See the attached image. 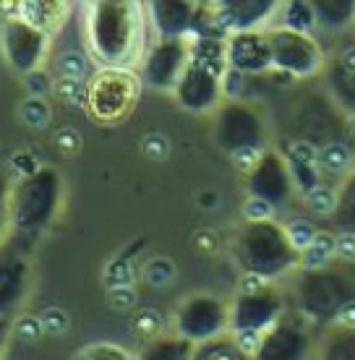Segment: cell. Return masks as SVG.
Listing matches in <instances>:
<instances>
[{
	"instance_id": "cell-1",
	"label": "cell",
	"mask_w": 355,
	"mask_h": 360,
	"mask_svg": "<svg viewBox=\"0 0 355 360\" xmlns=\"http://www.w3.org/2000/svg\"><path fill=\"white\" fill-rule=\"evenodd\" d=\"M86 45L102 68H131L144 58V6L100 0L86 6Z\"/></svg>"
},
{
	"instance_id": "cell-2",
	"label": "cell",
	"mask_w": 355,
	"mask_h": 360,
	"mask_svg": "<svg viewBox=\"0 0 355 360\" xmlns=\"http://www.w3.org/2000/svg\"><path fill=\"white\" fill-rule=\"evenodd\" d=\"M141 97V79L131 68H100L86 82V112L102 126L123 123Z\"/></svg>"
},
{
	"instance_id": "cell-3",
	"label": "cell",
	"mask_w": 355,
	"mask_h": 360,
	"mask_svg": "<svg viewBox=\"0 0 355 360\" xmlns=\"http://www.w3.org/2000/svg\"><path fill=\"white\" fill-rule=\"evenodd\" d=\"M60 204V175L53 167L21 178L11 193V227L18 233H37L53 222Z\"/></svg>"
},
{
	"instance_id": "cell-4",
	"label": "cell",
	"mask_w": 355,
	"mask_h": 360,
	"mask_svg": "<svg viewBox=\"0 0 355 360\" xmlns=\"http://www.w3.org/2000/svg\"><path fill=\"white\" fill-rule=\"evenodd\" d=\"M301 253L295 251L285 235V227L274 222L246 225L238 238V259L246 271L272 279L298 264Z\"/></svg>"
},
{
	"instance_id": "cell-5",
	"label": "cell",
	"mask_w": 355,
	"mask_h": 360,
	"mask_svg": "<svg viewBox=\"0 0 355 360\" xmlns=\"http://www.w3.org/2000/svg\"><path fill=\"white\" fill-rule=\"evenodd\" d=\"M173 329L191 345L217 340L230 332V306L222 297L209 292L183 297L173 316Z\"/></svg>"
},
{
	"instance_id": "cell-6",
	"label": "cell",
	"mask_w": 355,
	"mask_h": 360,
	"mask_svg": "<svg viewBox=\"0 0 355 360\" xmlns=\"http://www.w3.org/2000/svg\"><path fill=\"white\" fill-rule=\"evenodd\" d=\"M269 50H272V68L283 71L292 79H309L321 71L324 53L319 42L311 34L290 32V29H269Z\"/></svg>"
},
{
	"instance_id": "cell-7",
	"label": "cell",
	"mask_w": 355,
	"mask_h": 360,
	"mask_svg": "<svg viewBox=\"0 0 355 360\" xmlns=\"http://www.w3.org/2000/svg\"><path fill=\"white\" fill-rule=\"evenodd\" d=\"M0 50L6 63L24 79L42 68L50 53V34L27 24L24 18H6L0 27Z\"/></svg>"
},
{
	"instance_id": "cell-8",
	"label": "cell",
	"mask_w": 355,
	"mask_h": 360,
	"mask_svg": "<svg viewBox=\"0 0 355 360\" xmlns=\"http://www.w3.org/2000/svg\"><path fill=\"white\" fill-rule=\"evenodd\" d=\"M191 63V39H157L141 63V82L157 91H175L178 82Z\"/></svg>"
},
{
	"instance_id": "cell-9",
	"label": "cell",
	"mask_w": 355,
	"mask_h": 360,
	"mask_svg": "<svg viewBox=\"0 0 355 360\" xmlns=\"http://www.w3.org/2000/svg\"><path fill=\"white\" fill-rule=\"evenodd\" d=\"M228 63H188L183 79L175 86V102L188 112H209L222 99V76Z\"/></svg>"
},
{
	"instance_id": "cell-10",
	"label": "cell",
	"mask_w": 355,
	"mask_h": 360,
	"mask_svg": "<svg viewBox=\"0 0 355 360\" xmlns=\"http://www.w3.org/2000/svg\"><path fill=\"white\" fill-rule=\"evenodd\" d=\"M217 144L222 149H228V154L243 149V146L262 149V144H264L262 117L240 102H228L217 115Z\"/></svg>"
},
{
	"instance_id": "cell-11",
	"label": "cell",
	"mask_w": 355,
	"mask_h": 360,
	"mask_svg": "<svg viewBox=\"0 0 355 360\" xmlns=\"http://www.w3.org/2000/svg\"><path fill=\"white\" fill-rule=\"evenodd\" d=\"M283 314V300L274 292V288L256 292V295H238L230 306V332L240 329H256L269 332Z\"/></svg>"
},
{
	"instance_id": "cell-12",
	"label": "cell",
	"mask_w": 355,
	"mask_h": 360,
	"mask_svg": "<svg viewBox=\"0 0 355 360\" xmlns=\"http://www.w3.org/2000/svg\"><path fill=\"white\" fill-rule=\"evenodd\" d=\"M228 65L240 73H264L272 68L266 32H238L228 37Z\"/></svg>"
},
{
	"instance_id": "cell-13",
	"label": "cell",
	"mask_w": 355,
	"mask_h": 360,
	"mask_svg": "<svg viewBox=\"0 0 355 360\" xmlns=\"http://www.w3.org/2000/svg\"><path fill=\"white\" fill-rule=\"evenodd\" d=\"M248 188H251V196L266 198L277 207L280 201L290 196V188L295 186H292L290 170L283 157L277 152H264L259 167L248 175Z\"/></svg>"
},
{
	"instance_id": "cell-14",
	"label": "cell",
	"mask_w": 355,
	"mask_h": 360,
	"mask_svg": "<svg viewBox=\"0 0 355 360\" xmlns=\"http://www.w3.org/2000/svg\"><path fill=\"white\" fill-rule=\"evenodd\" d=\"M32 288V271L27 259L8 253L0 245V316H13L29 295Z\"/></svg>"
},
{
	"instance_id": "cell-15",
	"label": "cell",
	"mask_w": 355,
	"mask_h": 360,
	"mask_svg": "<svg viewBox=\"0 0 355 360\" xmlns=\"http://www.w3.org/2000/svg\"><path fill=\"white\" fill-rule=\"evenodd\" d=\"M149 16L155 24L160 39H175V37L191 34L193 13H196V3H183V0H160L149 6Z\"/></svg>"
},
{
	"instance_id": "cell-16",
	"label": "cell",
	"mask_w": 355,
	"mask_h": 360,
	"mask_svg": "<svg viewBox=\"0 0 355 360\" xmlns=\"http://www.w3.org/2000/svg\"><path fill=\"white\" fill-rule=\"evenodd\" d=\"M306 334L295 326H285L283 321L266 332L264 347L259 352L256 360H301L306 352Z\"/></svg>"
},
{
	"instance_id": "cell-17",
	"label": "cell",
	"mask_w": 355,
	"mask_h": 360,
	"mask_svg": "<svg viewBox=\"0 0 355 360\" xmlns=\"http://www.w3.org/2000/svg\"><path fill=\"white\" fill-rule=\"evenodd\" d=\"M18 18H24L27 24L53 37L68 18V3H60V0H21Z\"/></svg>"
},
{
	"instance_id": "cell-18",
	"label": "cell",
	"mask_w": 355,
	"mask_h": 360,
	"mask_svg": "<svg viewBox=\"0 0 355 360\" xmlns=\"http://www.w3.org/2000/svg\"><path fill=\"white\" fill-rule=\"evenodd\" d=\"M144 248V240L138 238L134 243L128 245L126 251H120L112 262L105 266L102 271V282H105V288L112 290V288H134V282H136V266H134V256Z\"/></svg>"
},
{
	"instance_id": "cell-19",
	"label": "cell",
	"mask_w": 355,
	"mask_h": 360,
	"mask_svg": "<svg viewBox=\"0 0 355 360\" xmlns=\"http://www.w3.org/2000/svg\"><path fill=\"white\" fill-rule=\"evenodd\" d=\"M193 350H196V345L178 334H162L152 342H146L138 360H193Z\"/></svg>"
},
{
	"instance_id": "cell-20",
	"label": "cell",
	"mask_w": 355,
	"mask_h": 360,
	"mask_svg": "<svg viewBox=\"0 0 355 360\" xmlns=\"http://www.w3.org/2000/svg\"><path fill=\"white\" fill-rule=\"evenodd\" d=\"M280 18H283V29L301 32V34H311L314 27H316V8H314L311 3H303V0L285 3Z\"/></svg>"
},
{
	"instance_id": "cell-21",
	"label": "cell",
	"mask_w": 355,
	"mask_h": 360,
	"mask_svg": "<svg viewBox=\"0 0 355 360\" xmlns=\"http://www.w3.org/2000/svg\"><path fill=\"white\" fill-rule=\"evenodd\" d=\"M175 277H178V266H175V262L167 259V256H152V259L144 262V266H141V282L155 290H162V288H167V285H173Z\"/></svg>"
},
{
	"instance_id": "cell-22",
	"label": "cell",
	"mask_w": 355,
	"mask_h": 360,
	"mask_svg": "<svg viewBox=\"0 0 355 360\" xmlns=\"http://www.w3.org/2000/svg\"><path fill=\"white\" fill-rule=\"evenodd\" d=\"M193 63H228V39L219 37H196L191 39Z\"/></svg>"
},
{
	"instance_id": "cell-23",
	"label": "cell",
	"mask_w": 355,
	"mask_h": 360,
	"mask_svg": "<svg viewBox=\"0 0 355 360\" xmlns=\"http://www.w3.org/2000/svg\"><path fill=\"white\" fill-rule=\"evenodd\" d=\"M131 326L138 337H144L146 342H152L164 334V316L152 306H141L131 314Z\"/></svg>"
},
{
	"instance_id": "cell-24",
	"label": "cell",
	"mask_w": 355,
	"mask_h": 360,
	"mask_svg": "<svg viewBox=\"0 0 355 360\" xmlns=\"http://www.w3.org/2000/svg\"><path fill=\"white\" fill-rule=\"evenodd\" d=\"M55 68H58V76L60 79H73V82H89V58L82 50H65V53L58 55L55 60Z\"/></svg>"
},
{
	"instance_id": "cell-25",
	"label": "cell",
	"mask_w": 355,
	"mask_h": 360,
	"mask_svg": "<svg viewBox=\"0 0 355 360\" xmlns=\"http://www.w3.org/2000/svg\"><path fill=\"white\" fill-rule=\"evenodd\" d=\"M193 360H246V358L238 352L233 337H230V334H222V337H217V340L196 345Z\"/></svg>"
},
{
	"instance_id": "cell-26",
	"label": "cell",
	"mask_w": 355,
	"mask_h": 360,
	"mask_svg": "<svg viewBox=\"0 0 355 360\" xmlns=\"http://www.w3.org/2000/svg\"><path fill=\"white\" fill-rule=\"evenodd\" d=\"M353 165V152L342 141H332L319 152V167L329 175H342Z\"/></svg>"
},
{
	"instance_id": "cell-27",
	"label": "cell",
	"mask_w": 355,
	"mask_h": 360,
	"mask_svg": "<svg viewBox=\"0 0 355 360\" xmlns=\"http://www.w3.org/2000/svg\"><path fill=\"white\" fill-rule=\"evenodd\" d=\"M18 117L27 128H47L50 117H53V110H50V102L39 97H24L21 105H18Z\"/></svg>"
},
{
	"instance_id": "cell-28",
	"label": "cell",
	"mask_w": 355,
	"mask_h": 360,
	"mask_svg": "<svg viewBox=\"0 0 355 360\" xmlns=\"http://www.w3.org/2000/svg\"><path fill=\"white\" fill-rule=\"evenodd\" d=\"M285 162H288V170H290L292 186L301 191L303 196L311 193L316 186H321L319 183V167H316V165L298 162V160H292V157H285Z\"/></svg>"
},
{
	"instance_id": "cell-29",
	"label": "cell",
	"mask_w": 355,
	"mask_h": 360,
	"mask_svg": "<svg viewBox=\"0 0 355 360\" xmlns=\"http://www.w3.org/2000/svg\"><path fill=\"white\" fill-rule=\"evenodd\" d=\"M306 207L314 212V214L319 217H329L337 212V204H340V196L337 191L332 188V186H316V188L306 193Z\"/></svg>"
},
{
	"instance_id": "cell-30",
	"label": "cell",
	"mask_w": 355,
	"mask_h": 360,
	"mask_svg": "<svg viewBox=\"0 0 355 360\" xmlns=\"http://www.w3.org/2000/svg\"><path fill=\"white\" fill-rule=\"evenodd\" d=\"M73 360H136L126 347L112 342H97V345H86L84 350H79V355Z\"/></svg>"
},
{
	"instance_id": "cell-31",
	"label": "cell",
	"mask_w": 355,
	"mask_h": 360,
	"mask_svg": "<svg viewBox=\"0 0 355 360\" xmlns=\"http://www.w3.org/2000/svg\"><path fill=\"white\" fill-rule=\"evenodd\" d=\"M240 214H243V219H246L248 225H262V222H272L274 214H277V207H274L272 201H266V198L248 196L243 201Z\"/></svg>"
},
{
	"instance_id": "cell-32",
	"label": "cell",
	"mask_w": 355,
	"mask_h": 360,
	"mask_svg": "<svg viewBox=\"0 0 355 360\" xmlns=\"http://www.w3.org/2000/svg\"><path fill=\"white\" fill-rule=\"evenodd\" d=\"M285 235H288V240H290L292 248L301 253V251H306L311 243H314L316 227L311 225L309 219H303V217H292L290 222L285 225Z\"/></svg>"
},
{
	"instance_id": "cell-33",
	"label": "cell",
	"mask_w": 355,
	"mask_h": 360,
	"mask_svg": "<svg viewBox=\"0 0 355 360\" xmlns=\"http://www.w3.org/2000/svg\"><path fill=\"white\" fill-rule=\"evenodd\" d=\"M53 97L65 102V105H86V84L73 82V79H55L53 84Z\"/></svg>"
},
{
	"instance_id": "cell-34",
	"label": "cell",
	"mask_w": 355,
	"mask_h": 360,
	"mask_svg": "<svg viewBox=\"0 0 355 360\" xmlns=\"http://www.w3.org/2000/svg\"><path fill=\"white\" fill-rule=\"evenodd\" d=\"M141 154L149 162H164L170 157V139L162 131H149L141 139Z\"/></svg>"
},
{
	"instance_id": "cell-35",
	"label": "cell",
	"mask_w": 355,
	"mask_h": 360,
	"mask_svg": "<svg viewBox=\"0 0 355 360\" xmlns=\"http://www.w3.org/2000/svg\"><path fill=\"white\" fill-rule=\"evenodd\" d=\"M39 321H42V329H45L47 337H60L71 329V316L60 306H47L39 314Z\"/></svg>"
},
{
	"instance_id": "cell-36",
	"label": "cell",
	"mask_w": 355,
	"mask_h": 360,
	"mask_svg": "<svg viewBox=\"0 0 355 360\" xmlns=\"http://www.w3.org/2000/svg\"><path fill=\"white\" fill-rule=\"evenodd\" d=\"M233 342H235L238 352L243 358H259V352L264 347L266 332H256V329H240V332H230Z\"/></svg>"
},
{
	"instance_id": "cell-37",
	"label": "cell",
	"mask_w": 355,
	"mask_h": 360,
	"mask_svg": "<svg viewBox=\"0 0 355 360\" xmlns=\"http://www.w3.org/2000/svg\"><path fill=\"white\" fill-rule=\"evenodd\" d=\"M45 334L42 329V321H39V316L34 314H18L13 316V337L21 340V342H37L39 337Z\"/></svg>"
},
{
	"instance_id": "cell-38",
	"label": "cell",
	"mask_w": 355,
	"mask_h": 360,
	"mask_svg": "<svg viewBox=\"0 0 355 360\" xmlns=\"http://www.w3.org/2000/svg\"><path fill=\"white\" fill-rule=\"evenodd\" d=\"M340 204L335 214L340 217V225H355V172L347 178V183L342 186V191L337 193Z\"/></svg>"
},
{
	"instance_id": "cell-39",
	"label": "cell",
	"mask_w": 355,
	"mask_h": 360,
	"mask_svg": "<svg viewBox=\"0 0 355 360\" xmlns=\"http://www.w3.org/2000/svg\"><path fill=\"white\" fill-rule=\"evenodd\" d=\"M53 144H55V149H58V152L63 154V157H76V154L82 152L84 139H82V134H79L76 128L63 126V128H58V131H55Z\"/></svg>"
},
{
	"instance_id": "cell-40",
	"label": "cell",
	"mask_w": 355,
	"mask_h": 360,
	"mask_svg": "<svg viewBox=\"0 0 355 360\" xmlns=\"http://www.w3.org/2000/svg\"><path fill=\"white\" fill-rule=\"evenodd\" d=\"M262 157H264V149H259V146H243V149H235V152H230V165H233L238 172H243V175H251V172L259 167Z\"/></svg>"
},
{
	"instance_id": "cell-41",
	"label": "cell",
	"mask_w": 355,
	"mask_h": 360,
	"mask_svg": "<svg viewBox=\"0 0 355 360\" xmlns=\"http://www.w3.org/2000/svg\"><path fill=\"white\" fill-rule=\"evenodd\" d=\"M108 306L118 314H134L138 306V292L136 288H112L108 290Z\"/></svg>"
},
{
	"instance_id": "cell-42",
	"label": "cell",
	"mask_w": 355,
	"mask_h": 360,
	"mask_svg": "<svg viewBox=\"0 0 355 360\" xmlns=\"http://www.w3.org/2000/svg\"><path fill=\"white\" fill-rule=\"evenodd\" d=\"M11 193H13V183L0 172V245L11 230Z\"/></svg>"
},
{
	"instance_id": "cell-43",
	"label": "cell",
	"mask_w": 355,
	"mask_h": 360,
	"mask_svg": "<svg viewBox=\"0 0 355 360\" xmlns=\"http://www.w3.org/2000/svg\"><path fill=\"white\" fill-rule=\"evenodd\" d=\"M53 79L47 76V71H32L29 76H24V89H27V97H39L47 99L53 94Z\"/></svg>"
},
{
	"instance_id": "cell-44",
	"label": "cell",
	"mask_w": 355,
	"mask_h": 360,
	"mask_svg": "<svg viewBox=\"0 0 355 360\" xmlns=\"http://www.w3.org/2000/svg\"><path fill=\"white\" fill-rule=\"evenodd\" d=\"M219 86H222V99H228V102H238L240 94H243V86H246V73H240V71H235V68H230L228 65V71H225V76H222Z\"/></svg>"
},
{
	"instance_id": "cell-45",
	"label": "cell",
	"mask_w": 355,
	"mask_h": 360,
	"mask_svg": "<svg viewBox=\"0 0 355 360\" xmlns=\"http://www.w3.org/2000/svg\"><path fill=\"white\" fill-rule=\"evenodd\" d=\"M191 243H193V248L199 253H204V256H214V253H219V248H222V240H219V235L214 233L212 227H199V230L191 235Z\"/></svg>"
},
{
	"instance_id": "cell-46",
	"label": "cell",
	"mask_w": 355,
	"mask_h": 360,
	"mask_svg": "<svg viewBox=\"0 0 355 360\" xmlns=\"http://www.w3.org/2000/svg\"><path fill=\"white\" fill-rule=\"evenodd\" d=\"M329 262H332V256H327V253L319 251V248H314V245H309V248L301 251V256H298V266H303V269L311 271V274L324 271L329 266Z\"/></svg>"
},
{
	"instance_id": "cell-47",
	"label": "cell",
	"mask_w": 355,
	"mask_h": 360,
	"mask_svg": "<svg viewBox=\"0 0 355 360\" xmlns=\"http://www.w3.org/2000/svg\"><path fill=\"white\" fill-rule=\"evenodd\" d=\"M11 167H13V172H16V178H32V175H37V172L42 170L39 167V162L34 160V154L32 152H16L13 157H11Z\"/></svg>"
},
{
	"instance_id": "cell-48",
	"label": "cell",
	"mask_w": 355,
	"mask_h": 360,
	"mask_svg": "<svg viewBox=\"0 0 355 360\" xmlns=\"http://www.w3.org/2000/svg\"><path fill=\"white\" fill-rule=\"evenodd\" d=\"M269 288H272L269 279L254 274V271H243V277L238 279V295H256V292H264Z\"/></svg>"
},
{
	"instance_id": "cell-49",
	"label": "cell",
	"mask_w": 355,
	"mask_h": 360,
	"mask_svg": "<svg viewBox=\"0 0 355 360\" xmlns=\"http://www.w3.org/2000/svg\"><path fill=\"white\" fill-rule=\"evenodd\" d=\"M288 157L298 160V162L316 165V167H319V152H316V146L311 144V141H306V139H301V141H292L290 154H288Z\"/></svg>"
},
{
	"instance_id": "cell-50",
	"label": "cell",
	"mask_w": 355,
	"mask_h": 360,
	"mask_svg": "<svg viewBox=\"0 0 355 360\" xmlns=\"http://www.w3.org/2000/svg\"><path fill=\"white\" fill-rule=\"evenodd\" d=\"M335 256L342 259V262H355V233H340L337 235Z\"/></svg>"
},
{
	"instance_id": "cell-51",
	"label": "cell",
	"mask_w": 355,
	"mask_h": 360,
	"mask_svg": "<svg viewBox=\"0 0 355 360\" xmlns=\"http://www.w3.org/2000/svg\"><path fill=\"white\" fill-rule=\"evenodd\" d=\"M219 204H222V196H219V191L201 188L199 193H196V207H199L201 212H217Z\"/></svg>"
},
{
	"instance_id": "cell-52",
	"label": "cell",
	"mask_w": 355,
	"mask_h": 360,
	"mask_svg": "<svg viewBox=\"0 0 355 360\" xmlns=\"http://www.w3.org/2000/svg\"><path fill=\"white\" fill-rule=\"evenodd\" d=\"M314 248H319V251H324L327 256H335V245H337V235L329 233V230H316V235H314Z\"/></svg>"
},
{
	"instance_id": "cell-53",
	"label": "cell",
	"mask_w": 355,
	"mask_h": 360,
	"mask_svg": "<svg viewBox=\"0 0 355 360\" xmlns=\"http://www.w3.org/2000/svg\"><path fill=\"white\" fill-rule=\"evenodd\" d=\"M335 324L345 326V329H355V297H350L340 306V311L335 314Z\"/></svg>"
},
{
	"instance_id": "cell-54",
	"label": "cell",
	"mask_w": 355,
	"mask_h": 360,
	"mask_svg": "<svg viewBox=\"0 0 355 360\" xmlns=\"http://www.w3.org/2000/svg\"><path fill=\"white\" fill-rule=\"evenodd\" d=\"M11 337H13V319L0 316V360H3V355H6V347H8Z\"/></svg>"
},
{
	"instance_id": "cell-55",
	"label": "cell",
	"mask_w": 355,
	"mask_h": 360,
	"mask_svg": "<svg viewBox=\"0 0 355 360\" xmlns=\"http://www.w3.org/2000/svg\"><path fill=\"white\" fill-rule=\"evenodd\" d=\"M340 68H342V73H345V76L355 79V45L340 53Z\"/></svg>"
},
{
	"instance_id": "cell-56",
	"label": "cell",
	"mask_w": 355,
	"mask_h": 360,
	"mask_svg": "<svg viewBox=\"0 0 355 360\" xmlns=\"http://www.w3.org/2000/svg\"><path fill=\"white\" fill-rule=\"evenodd\" d=\"M345 134L350 136V139H353V141H355V112H350V115H347V123H345Z\"/></svg>"
},
{
	"instance_id": "cell-57",
	"label": "cell",
	"mask_w": 355,
	"mask_h": 360,
	"mask_svg": "<svg viewBox=\"0 0 355 360\" xmlns=\"http://www.w3.org/2000/svg\"><path fill=\"white\" fill-rule=\"evenodd\" d=\"M353 21H355V3H353Z\"/></svg>"
}]
</instances>
